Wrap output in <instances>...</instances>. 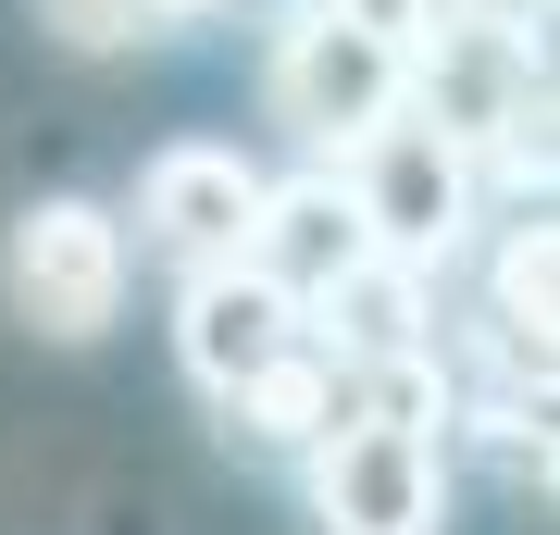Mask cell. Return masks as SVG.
I'll return each instance as SVG.
<instances>
[{
  "label": "cell",
  "mask_w": 560,
  "mask_h": 535,
  "mask_svg": "<svg viewBox=\"0 0 560 535\" xmlns=\"http://www.w3.org/2000/svg\"><path fill=\"white\" fill-rule=\"evenodd\" d=\"M312 324H300V299H287L261 261H200V275L175 287V361H187V386L224 398V386H249L261 361H287Z\"/></svg>",
  "instance_id": "obj_7"
},
{
  "label": "cell",
  "mask_w": 560,
  "mask_h": 535,
  "mask_svg": "<svg viewBox=\"0 0 560 535\" xmlns=\"http://www.w3.org/2000/svg\"><path fill=\"white\" fill-rule=\"evenodd\" d=\"M312 13H337V25H361V38H386V50H423V25H436V0H312Z\"/></svg>",
  "instance_id": "obj_12"
},
{
  "label": "cell",
  "mask_w": 560,
  "mask_h": 535,
  "mask_svg": "<svg viewBox=\"0 0 560 535\" xmlns=\"http://www.w3.org/2000/svg\"><path fill=\"white\" fill-rule=\"evenodd\" d=\"M300 486L324 535H448V437H423V423L337 411L300 449Z\"/></svg>",
  "instance_id": "obj_4"
},
{
  "label": "cell",
  "mask_w": 560,
  "mask_h": 535,
  "mask_svg": "<svg viewBox=\"0 0 560 535\" xmlns=\"http://www.w3.org/2000/svg\"><path fill=\"white\" fill-rule=\"evenodd\" d=\"M38 13H50L75 50H138V38H162V13H150V0H38Z\"/></svg>",
  "instance_id": "obj_11"
},
{
  "label": "cell",
  "mask_w": 560,
  "mask_h": 535,
  "mask_svg": "<svg viewBox=\"0 0 560 535\" xmlns=\"http://www.w3.org/2000/svg\"><path fill=\"white\" fill-rule=\"evenodd\" d=\"M150 13H162V25H175V13H212V0H150Z\"/></svg>",
  "instance_id": "obj_13"
},
{
  "label": "cell",
  "mask_w": 560,
  "mask_h": 535,
  "mask_svg": "<svg viewBox=\"0 0 560 535\" xmlns=\"http://www.w3.org/2000/svg\"><path fill=\"white\" fill-rule=\"evenodd\" d=\"M261 100H275V125H287L312 162H337L349 138H374V125L399 113V50L300 0V13L275 25V50H261Z\"/></svg>",
  "instance_id": "obj_5"
},
{
  "label": "cell",
  "mask_w": 560,
  "mask_h": 535,
  "mask_svg": "<svg viewBox=\"0 0 560 535\" xmlns=\"http://www.w3.org/2000/svg\"><path fill=\"white\" fill-rule=\"evenodd\" d=\"M300 324H312V349L324 361H399V349H436V275L399 249H361L349 275H324L300 299Z\"/></svg>",
  "instance_id": "obj_8"
},
{
  "label": "cell",
  "mask_w": 560,
  "mask_h": 535,
  "mask_svg": "<svg viewBox=\"0 0 560 535\" xmlns=\"http://www.w3.org/2000/svg\"><path fill=\"white\" fill-rule=\"evenodd\" d=\"M212 411H224V437H237V449H275V461H300V449L324 437V423L349 411V374H337V361H324V349L300 337L287 361H261L249 386H224Z\"/></svg>",
  "instance_id": "obj_10"
},
{
  "label": "cell",
  "mask_w": 560,
  "mask_h": 535,
  "mask_svg": "<svg viewBox=\"0 0 560 535\" xmlns=\"http://www.w3.org/2000/svg\"><path fill=\"white\" fill-rule=\"evenodd\" d=\"M138 237L150 261H175V275H200V261H249V224H261V162L224 150V138H175L138 162Z\"/></svg>",
  "instance_id": "obj_6"
},
{
  "label": "cell",
  "mask_w": 560,
  "mask_h": 535,
  "mask_svg": "<svg viewBox=\"0 0 560 535\" xmlns=\"http://www.w3.org/2000/svg\"><path fill=\"white\" fill-rule=\"evenodd\" d=\"M399 113H423L436 138H460L474 175L548 187V50H536V25L436 13L423 50L399 62Z\"/></svg>",
  "instance_id": "obj_1"
},
{
  "label": "cell",
  "mask_w": 560,
  "mask_h": 535,
  "mask_svg": "<svg viewBox=\"0 0 560 535\" xmlns=\"http://www.w3.org/2000/svg\"><path fill=\"white\" fill-rule=\"evenodd\" d=\"M125 287H138L125 212H101V199H25L13 212V237H0V299H13L25 337H50V349L113 337Z\"/></svg>",
  "instance_id": "obj_2"
},
{
  "label": "cell",
  "mask_w": 560,
  "mask_h": 535,
  "mask_svg": "<svg viewBox=\"0 0 560 535\" xmlns=\"http://www.w3.org/2000/svg\"><path fill=\"white\" fill-rule=\"evenodd\" d=\"M361 249H374V237H361V212H349L337 162H312V175H261V224H249V261H261V275H275L287 299H312L324 275H349Z\"/></svg>",
  "instance_id": "obj_9"
},
{
  "label": "cell",
  "mask_w": 560,
  "mask_h": 535,
  "mask_svg": "<svg viewBox=\"0 0 560 535\" xmlns=\"http://www.w3.org/2000/svg\"><path fill=\"white\" fill-rule=\"evenodd\" d=\"M337 187H349L361 237H374V249H399V261H423V275H436L460 237H474V199H486L474 150L436 138L423 113H386L374 138H349V150H337Z\"/></svg>",
  "instance_id": "obj_3"
}]
</instances>
